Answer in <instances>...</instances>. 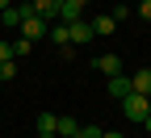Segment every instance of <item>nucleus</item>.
Returning a JSON list of instances; mask_svg holds the SVG:
<instances>
[{
	"instance_id": "nucleus-1",
	"label": "nucleus",
	"mask_w": 151,
	"mask_h": 138,
	"mask_svg": "<svg viewBox=\"0 0 151 138\" xmlns=\"http://www.w3.org/2000/svg\"><path fill=\"white\" fill-rule=\"evenodd\" d=\"M122 109H126V122H143V117L151 113V96H143V92H126V96H122Z\"/></svg>"
},
{
	"instance_id": "nucleus-2",
	"label": "nucleus",
	"mask_w": 151,
	"mask_h": 138,
	"mask_svg": "<svg viewBox=\"0 0 151 138\" xmlns=\"http://www.w3.org/2000/svg\"><path fill=\"white\" fill-rule=\"evenodd\" d=\"M67 29H71V46H84V42H92V38H97V34H92V25H88V17L71 21Z\"/></svg>"
},
{
	"instance_id": "nucleus-3",
	"label": "nucleus",
	"mask_w": 151,
	"mask_h": 138,
	"mask_svg": "<svg viewBox=\"0 0 151 138\" xmlns=\"http://www.w3.org/2000/svg\"><path fill=\"white\" fill-rule=\"evenodd\" d=\"M92 67L109 80V75H122V59H118V54H101V59H92Z\"/></svg>"
},
{
	"instance_id": "nucleus-4",
	"label": "nucleus",
	"mask_w": 151,
	"mask_h": 138,
	"mask_svg": "<svg viewBox=\"0 0 151 138\" xmlns=\"http://www.w3.org/2000/svg\"><path fill=\"white\" fill-rule=\"evenodd\" d=\"M88 25H92V34H97V38H109V34H118V21H113L109 13H97Z\"/></svg>"
},
{
	"instance_id": "nucleus-5",
	"label": "nucleus",
	"mask_w": 151,
	"mask_h": 138,
	"mask_svg": "<svg viewBox=\"0 0 151 138\" xmlns=\"http://www.w3.org/2000/svg\"><path fill=\"white\" fill-rule=\"evenodd\" d=\"M55 134H59V138H76V134H80V122H76V117H67V113H59Z\"/></svg>"
},
{
	"instance_id": "nucleus-6",
	"label": "nucleus",
	"mask_w": 151,
	"mask_h": 138,
	"mask_svg": "<svg viewBox=\"0 0 151 138\" xmlns=\"http://www.w3.org/2000/svg\"><path fill=\"white\" fill-rule=\"evenodd\" d=\"M130 92L151 96V67H143V71H134V75H130Z\"/></svg>"
},
{
	"instance_id": "nucleus-7",
	"label": "nucleus",
	"mask_w": 151,
	"mask_h": 138,
	"mask_svg": "<svg viewBox=\"0 0 151 138\" xmlns=\"http://www.w3.org/2000/svg\"><path fill=\"white\" fill-rule=\"evenodd\" d=\"M29 4H34V13H38V17L55 21V17H59V4H63V0H29Z\"/></svg>"
},
{
	"instance_id": "nucleus-8",
	"label": "nucleus",
	"mask_w": 151,
	"mask_h": 138,
	"mask_svg": "<svg viewBox=\"0 0 151 138\" xmlns=\"http://www.w3.org/2000/svg\"><path fill=\"white\" fill-rule=\"evenodd\" d=\"M130 92V75L122 71V75H109V96H118V101H122V96Z\"/></svg>"
},
{
	"instance_id": "nucleus-9",
	"label": "nucleus",
	"mask_w": 151,
	"mask_h": 138,
	"mask_svg": "<svg viewBox=\"0 0 151 138\" xmlns=\"http://www.w3.org/2000/svg\"><path fill=\"white\" fill-rule=\"evenodd\" d=\"M0 25H21V9H17V4H9V9H0Z\"/></svg>"
},
{
	"instance_id": "nucleus-10",
	"label": "nucleus",
	"mask_w": 151,
	"mask_h": 138,
	"mask_svg": "<svg viewBox=\"0 0 151 138\" xmlns=\"http://www.w3.org/2000/svg\"><path fill=\"white\" fill-rule=\"evenodd\" d=\"M55 122L59 113H38V134H55Z\"/></svg>"
},
{
	"instance_id": "nucleus-11",
	"label": "nucleus",
	"mask_w": 151,
	"mask_h": 138,
	"mask_svg": "<svg viewBox=\"0 0 151 138\" xmlns=\"http://www.w3.org/2000/svg\"><path fill=\"white\" fill-rule=\"evenodd\" d=\"M34 54V42H29V38H17V42H13V59H29Z\"/></svg>"
},
{
	"instance_id": "nucleus-12",
	"label": "nucleus",
	"mask_w": 151,
	"mask_h": 138,
	"mask_svg": "<svg viewBox=\"0 0 151 138\" xmlns=\"http://www.w3.org/2000/svg\"><path fill=\"white\" fill-rule=\"evenodd\" d=\"M17 67H21V63H17V59H9V63H0V84H9L13 75H17Z\"/></svg>"
},
{
	"instance_id": "nucleus-13",
	"label": "nucleus",
	"mask_w": 151,
	"mask_h": 138,
	"mask_svg": "<svg viewBox=\"0 0 151 138\" xmlns=\"http://www.w3.org/2000/svg\"><path fill=\"white\" fill-rule=\"evenodd\" d=\"M13 59V42H4V38H0V63H9ZM17 63H21V59H17Z\"/></svg>"
},
{
	"instance_id": "nucleus-14",
	"label": "nucleus",
	"mask_w": 151,
	"mask_h": 138,
	"mask_svg": "<svg viewBox=\"0 0 151 138\" xmlns=\"http://www.w3.org/2000/svg\"><path fill=\"white\" fill-rule=\"evenodd\" d=\"M76 138H101V130H97V126H80V134H76Z\"/></svg>"
},
{
	"instance_id": "nucleus-15",
	"label": "nucleus",
	"mask_w": 151,
	"mask_h": 138,
	"mask_svg": "<svg viewBox=\"0 0 151 138\" xmlns=\"http://www.w3.org/2000/svg\"><path fill=\"white\" fill-rule=\"evenodd\" d=\"M139 17H143V21H151V0H139Z\"/></svg>"
},
{
	"instance_id": "nucleus-16",
	"label": "nucleus",
	"mask_w": 151,
	"mask_h": 138,
	"mask_svg": "<svg viewBox=\"0 0 151 138\" xmlns=\"http://www.w3.org/2000/svg\"><path fill=\"white\" fill-rule=\"evenodd\" d=\"M101 138H126L122 130H101Z\"/></svg>"
},
{
	"instance_id": "nucleus-17",
	"label": "nucleus",
	"mask_w": 151,
	"mask_h": 138,
	"mask_svg": "<svg viewBox=\"0 0 151 138\" xmlns=\"http://www.w3.org/2000/svg\"><path fill=\"white\" fill-rule=\"evenodd\" d=\"M67 4H76V9H88V0H67Z\"/></svg>"
},
{
	"instance_id": "nucleus-18",
	"label": "nucleus",
	"mask_w": 151,
	"mask_h": 138,
	"mask_svg": "<svg viewBox=\"0 0 151 138\" xmlns=\"http://www.w3.org/2000/svg\"><path fill=\"white\" fill-rule=\"evenodd\" d=\"M143 126H147V130H151V113H147V117H143Z\"/></svg>"
},
{
	"instance_id": "nucleus-19",
	"label": "nucleus",
	"mask_w": 151,
	"mask_h": 138,
	"mask_svg": "<svg viewBox=\"0 0 151 138\" xmlns=\"http://www.w3.org/2000/svg\"><path fill=\"white\" fill-rule=\"evenodd\" d=\"M9 4H13V0H0V9H9Z\"/></svg>"
},
{
	"instance_id": "nucleus-20",
	"label": "nucleus",
	"mask_w": 151,
	"mask_h": 138,
	"mask_svg": "<svg viewBox=\"0 0 151 138\" xmlns=\"http://www.w3.org/2000/svg\"><path fill=\"white\" fill-rule=\"evenodd\" d=\"M38 138H59V134H38Z\"/></svg>"
}]
</instances>
